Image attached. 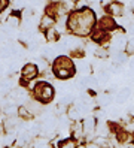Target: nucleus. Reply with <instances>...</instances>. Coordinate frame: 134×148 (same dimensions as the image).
Returning a JSON list of instances; mask_svg holds the SVG:
<instances>
[{
	"label": "nucleus",
	"mask_w": 134,
	"mask_h": 148,
	"mask_svg": "<svg viewBox=\"0 0 134 148\" xmlns=\"http://www.w3.org/2000/svg\"><path fill=\"white\" fill-rule=\"evenodd\" d=\"M76 144L75 141H71V139H64L61 144H60V148H75Z\"/></svg>",
	"instance_id": "nucleus-12"
},
{
	"label": "nucleus",
	"mask_w": 134,
	"mask_h": 148,
	"mask_svg": "<svg viewBox=\"0 0 134 148\" xmlns=\"http://www.w3.org/2000/svg\"><path fill=\"white\" fill-rule=\"evenodd\" d=\"M57 38H58V30L57 29L51 27V29L46 30V39L48 40H57Z\"/></svg>",
	"instance_id": "nucleus-9"
},
{
	"label": "nucleus",
	"mask_w": 134,
	"mask_h": 148,
	"mask_svg": "<svg viewBox=\"0 0 134 148\" xmlns=\"http://www.w3.org/2000/svg\"><path fill=\"white\" fill-rule=\"evenodd\" d=\"M125 48H127V53L128 54H134V39H131V42H128Z\"/></svg>",
	"instance_id": "nucleus-14"
},
{
	"label": "nucleus",
	"mask_w": 134,
	"mask_h": 148,
	"mask_svg": "<svg viewBox=\"0 0 134 148\" xmlns=\"http://www.w3.org/2000/svg\"><path fill=\"white\" fill-rule=\"evenodd\" d=\"M107 11H109L112 15H122V5L119 2H112L109 3V6H107Z\"/></svg>",
	"instance_id": "nucleus-6"
},
{
	"label": "nucleus",
	"mask_w": 134,
	"mask_h": 148,
	"mask_svg": "<svg viewBox=\"0 0 134 148\" xmlns=\"http://www.w3.org/2000/svg\"><path fill=\"white\" fill-rule=\"evenodd\" d=\"M7 24L11 25V27H18V24H20V16H16L15 14L9 15V18H7Z\"/></svg>",
	"instance_id": "nucleus-11"
},
{
	"label": "nucleus",
	"mask_w": 134,
	"mask_h": 148,
	"mask_svg": "<svg viewBox=\"0 0 134 148\" xmlns=\"http://www.w3.org/2000/svg\"><path fill=\"white\" fill-rule=\"evenodd\" d=\"M34 97L40 102H49L54 97V88L46 82H39L34 87Z\"/></svg>",
	"instance_id": "nucleus-3"
},
{
	"label": "nucleus",
	"mask_w": 134,
	"mask_h": 148,
	"mask_svg": "<svg viewBox=\"0 0 134 148\" xmlns=\"http://www.w3.org/2000/svg\"><path fill=\"white\" fill-rule=\"evenodd\" d=\"M54 72L58 78L66 79L75 73V66L69 57H57L55 63H54Z\"/></svg>",
	"instance_id": "nucleus-2"
},
{
	"label": "nucleus",
	"mask_w": 134,
	"mask_h": 148,
	"mask_svg": "<svg viewBox=\"0 0 134 148\" xmlns=\"http://www.w3.org/2000/svg\"><path fill=\"white\" fill-rule=\"evenodd\" d=\"M37 66L33 64V63H29V64H25L22 67V76H24V79H33V78L37 75Z\"/></svg>",
	"instance_id": "nucleus-4"
},
{
	"label": "nucleus",
	"mask_w": 134,
	"mask_h": 148,
	"mask_svg": "<svg viewBox=\"0 0 134 148\" xmlns=\"http://www.w3.org/2000/svg\"><path fill=\"white\" fill-rule=\"evenodd\" d=\"M40 24H42V27H43V29H46V30H48V29L54 27V24H55V20H54L51 15L46 14V15H43V16H42Z\"/></svg>",
	"instance_id": "nucleus-7"
},
{
	"label": "nucleus",
	"mask_w": 134,
	"mask_h": 148,
	"mask_svg": "<svg viewBox=\"0 0 134 148\" xmlns=\"http://www.w3.org/2000/svg\"><path fill=\"white\" fill-rule=\"evenodd\" d=\"M115 25L116 24L110 16H103L100 20V29H103V30H112V29H115Z\"/></svg>",
	"instance_id": "nucleus-5"
},
{
	"label": "nucleus",
	"mask_w": 134,
	"mask_h": 148,
	"mask_svg": "<svg viewBox=\"0 0 134 148\" xmlns=\"http://www.w3.org/2000/svg\"><path fill=\"white\" fill-rule=\"evenodd\" d=\"M95 56L100 57V58H106L107 57V48H97Z\"/></svg>",
	"instance_id": "nucleus-13"
},
{
	"label": "nucleus",
	"mask_w": 134,
	"mask_h": 148,
	"mask_svg": "<svg viewBox=\"0 0 134 148\" xmlns=\"http://www.w3.org/2000/svg\"><path fill=\"white\" fill-rule=\"evenodd\" d=\"M84 130L86 133H91L95 130V121L93 118H88V120H84Z\"/></svg>",
	"instance_id": "nucleus-8"
},
{
	"label": "nucleus",
	"mask_w": 134,
	"mask_h": 148,
	"mask_svg": "<svg viewBox=\"0 0 134 148\" xmlns=\"http://www.w3.org/2000/svg\"><path fill=\"white\" fill-rule=\"evenodd\" d=\"M7 5H9V0H0V11L3 12L7 8Z\"/></svg>",
	"instance_id": "nucleus-15"
},
{
	"label": "nucleus",
	"mask_w": 134,
	"mask_h": 148,
	"mask_svg": "<svg viewBox=\"0 0 134 148\" xmlns=\"http://www.w3.org/2000/svg\"><path fill=\"white\" fill-rule=\"evenodd\" d=\"M131 94V91L128 88H122L119 93H118V102H125L128 99V96Z\"/></svg>",
	"instance_id": "nucleus-10"
},
{
	"label": "nucleus",
	"mask_w": 134,
	"mask_h": 148,
	"mask_svg": "<svg viewBox=\"0 0 134 148\" xmlns=\"http://www.w3.org/2000/svg\"><path fill=\"white\" fill-rule=\"evenodd\" d=\"M95 23V15L91 9H80L73 12L69 16L67 27L73 32L76 36H85L91 32L93 25Z\"/></svg>",
	"instance_id": "nucleus-1"
}]
</instances>
